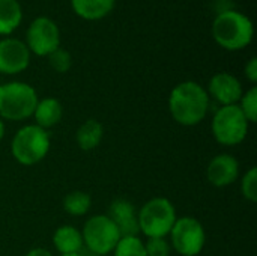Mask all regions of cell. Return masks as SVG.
<instances>
[{
	"label": "cell",
	"instance_id": "cell-25",
	"mask_svg": "<svg viewBox=\"0 0 257 256\" xmlns=\"http://www.w3.org/2000/svg\"><path fill=\"white\" fill-rule=\"evenodd\" d=\"M244 72H245V77L248 78V81H250V83H253V84H256L257 83V59L256 57H251V59L247 62Z\"/></svg>",
	"mask_w": 257,
	"mask_h": 256
},
{
	"label": "cell",
	"instance_id": "cell-22",
	"mask_svg": "<svg viewBox=\"0 0 257 256\" xmlns=\"http://www.w3.org/2000/svg\"><path fill=\"white\" fill-rule=\"evenodd\" d=\"M48 57V65L59 74H65L71 69L72 66V57L71 53L65 48H57L54 50L51 54L47 56Z\"/></svg>",
	"mask_w": 257,
	"mask_h": 256
},
{
	"label": "cell",
	"instance_id": "cell-12",
	"mask_svg": "<svg viewBox=\"0 0 257 256\" xmlns=\"http://www.w3.org/2000/svg\"><path fill=\"white\" fill-rule=\"evenodd\" d=\"M239 177V161L232 154H218L215 155L208 167L206 178L208 181L218 189H224L232 186Z\"/></svg>",
	"mask_w": 257,
	"mask_h": 256
},
{
	"label": "cell",
	"instance_id": "cell-3",
	"mask_svg": "<svg viewBox=\"0 0 257 256\" xmlns=\"http://www.w3.org/2000/svg\"><path fill=\"white\" fill-rule=\"evenodd\" d=\"M38 100L35 88L29 83H3L0 84V118L12 122L26 121L33 116Z\"/></svg>",
	"mask_w": 257,
	"mask_h": 256
},
{
	"label": "cell",
	"instance_id": "cell-10",
	"mask_svg": "<svg viewBox=\"0 0 257 256\" xmlns=\"http://www.w3.org/2000/svg\"><path fill=\"white\" fill-rule=\"evenodd\" d=\"M30 51L26 42L17 38H5L0 41V74L15 75L29 68Z\"/></svg>",
	"mask_w": 257,
	"mask_h": 256
},
{
	"label": "cell",
	"instance_id": "cell-26",
	"mask_svg": "<svg viewBox=\"0 0 257 256\" xmlns=\"http://www.w3.org/2000/svg\"><path fill=\"white\" fill-rule=\"evenodd\" d=\"M24 256H53V253L48 250V249H44V247H35L32 250H29Z\"/></svg>",
	"mask_w": 257,
	"mask_h": 256
},
{
	"label": "cell",
	"instance_id": "cell-27",
	"mask_svg": "<svg viewBox=\"0 0 257 256\" xmlns=\"http://www.w3.org/2000/svg\"><path fill=\"white\" fill-rule=\"evenodd\" d=\"M5 130H6V128H5V121L0 118V142H2V139L5 137Z\"/></svg>",
	"mask_w": 257,
	"mask_h": 256
},
{
	"label": "cell",
	"instance_id": "cell-18",
	"mask_svg": "<svg viewBox=\"0 0 257 256\" xmlns=\"http://www.w3.org/2000/svg\"><path fill=\"white\" fill-rule=\"evenodd\" d=\"M23 20V11L18 0H0V35H11Z\"/></svg>",
	"mask_w": 257,
	"mask_h": 256
},
{
	"label": "cell",
	"instance_id": "cell-19",
	"mask_svg": "<svg viewBox=\"0 0 257 256\" xmlns=\"http://www.w3.org/2000/svg\"><path fill=\"white\" fill-rule=\"evenodd\" d=\"M90 207H92L90 195L81 190H74L68 193L63 199V210L74 217H81L87 214Z\"/></svg>",
	"mask_w": 257,
	"mask_h": 256
},
{
	"label": "cell",
	"instance_id": "cell-7",
	"mask_svg": "<svg viewBox=\"0 0 257 256\" xmlns=\"http://www.w3.org/2000/svg\"><path fill=\"white\" fill-rule=\"evenodd\" d=\"M83 244L95 255H108L114 250L120 234L114 223L105 216L98 214L87 219L81 231Z\"/></svg>",
	"mask_w": 257,
	"mask_h": 256
},
{
	"label": "cell",
	"instance_id": "cell-4",
	"mask_svg": "<svg viewBox=\"0 0 257 256\" xmlns=\"http://www.w3.org/2000/svg\"><path fill=\"white\" fill-rule=\"evenodd\" d=\"M51 139L47 130L30 124L21 127L11 140V154L23 166L41 163L50 152Z\"/></svg>",
	"mask_w": 257,
	"mask_h": 256
},
{
	"label": "cell",
	"instance_id": "cell-2",
	"mask_svg": "<svg viewBox=\"0 0 257 256\" xmlns=\"http://www.w3.org/2000/svg\"><path fill=\"white\" fill-rule=\"evenodd\" d=\"M254 27L251 20L235 9L220 12L212 23V36L215 42L229 51H238L248 47L253 41Z\"/></svg>",
	"mask_w": 257,
	"mask_h": 256
},
{
	"label": "cell",
	"instance_id": "cell-24",
	"mask_svg": "<svg viewBox=\"0 0 257 256\" xmlns=\"http://www.w3.org/2000/svg\"><path fill=\"white\" fill-rule=\"evenodd\" d=\"M145 250L146 256H170L172 246L166 238H148Z\"/></svg>",
	"mask_w": 257,
	"mask_h": 256
},
{
	"label": "cell",
	"instance_id": "cell-21",
	"mask_svg": "<svg viewBox=\"0 0 257 256\" xmlns=\"http://www.w3.org/2000/svg\"><path fill=\"white\" fill-rule=\"evenodd\" d=\"M238 107L241 109V112L244 113L245 119L250 124H254L257 121V88L253 86L250 88L247 92L242 94Z\"/></svg>",
	"mask_w": 257,
	"mask_h": 256
},
{
	"label": "cell",
	"instance_id": "cell-28",
	"mask_svg": "<svg viewBox=\"0 0 257 256\" xmlns=\"http://www.w3.org/2000/svg\"><path fill=\"white\" fill-rule=\"evenodd\" d=\"M60 256H81L80 253H68V255H60Z\"/></svg>",
	"mask_w": 257,
	"mask_h": 256
},
{
	"label": "cell",
	"instance_id": "cell-8",
	"mask_svg": "<svg viewBox=\"0 0 257 256\" xmlns=\"http://www.w3.org/2000/svg\"><path fill=\"white\" fill-rule=\"evenodd\" d=\"M169 235L170 246L181 256L200 255L206 243L203 225L191 216L178 217Z\"/></svg>",
	"mask_w": 257,
	"mask_h": 256
},
{
	"label": "cell",
	"instance_id": "cell-5",
	"mask_svg": "<svg viewBox=\"0 0 257 256\" xmlns=\"http://www.w3.org/2000/svg\"><path fill=\"white\" fill-rule=\"evenodd\" d=\"M139 229L148 238H166L178 216L175 205L167 198H152L137 213Z\"/></svg>",
	"mask_w": 257,
	"mask_h": 256
},
{
	"label": "cell",
	"instance_id": "cell-13",
	"mask_svg": "<svg viewBox=\"0 0 257 256\" xmlns=\"http://www.w3.org/2000/svg\"><path fill=\"white\" fill-rule=\"evenodd\" d=\"M105 216L114 223V226L117 228L120 237L137 235L140 232L136 207L128 199H123V198L114 199L110 204L108 213Z\"/></svg>",
	"mask_w": 257,
	"mask_h": 256
},
{
	"label": "cell",
	"instance_id": "cell-6",
	"mask_svg": "<svg viewBox=\"0 0 257 256\" xmlns=\"http://www.w3.org/2000/svg\"><path fill=\"white\" fill-rule=\"evenodd\" d=\"M248 127L250 122L245 119L238 104L220 107L211 122L212 136L223 146H236L242 143L248 134Z\"/></svg>",
	"mask_w": 257,
	"mask_h": 256
},
{
	"label": "cell",
	"instance_id": "cell-1",
	"mask_svg": "<svg viewBox=\"0 0 257 256\" xmlns=\"http://www.w3.org/2000/svg\"><path fill=\"white\" fill-rule=\"evenodd\" d=\"M209 95L206 89L196 81H182L176 84L169 95V112L182 127H196L208 115Z\"/></svg>",
	"mask_w": 257,
	"mask_h": 256
},
{
	"label": "cell",
	"instance_id": "cell-15",
	"mask_svg": "<svg viewBox=\"0 0 257 256\" xmlns=\"http://www.w3.org/2000/svg\"><path fill=\"white\" fill-rule=\"evenodd\" d=\"M53 244L60 255L68 253H80L83 244L81 231H78L72 225L59 226L53 234Z\"/></svg>",
	"mask_w": 257,
	"mask_h": 256
},
{
	"label": "cell",
	"instance_id": "cell-14",
	"mask_svg": "<svg viewBox=\"0 0 257 256\" xmlns=\"http://www.w3.org/2000/svg\"><path fill=\"white\" fill-rule=\"evenodd\" d=\"M33 118H35V125L48 131V128L56 127L63 118L62 103L53 97L38 100V104L33 112Z\"/></svg>",
	"mask_w": 257,
	"mask_h": 256
},
{
	"label": "cell",
	"instance_id": "cell-17",
	"mask_svg": "<svg viewBox=\"0 0 257 256\" xmlns=\"http://www.w3.org/2000/svg\"><path fill=\"white\" fill-rule=\"evenodd\" d=\"M102 137H104V128H102L101 122H98L96 119L84 121L75 133L77 145L83 151L96 149L99 146V143L102 142Z\"/></svg>",
	"mask_w": 257,
	"mask_h": 256
},
{
	"label": "cell",
	"instance_id": "cell-9",
	"mask_svg": "<svg viewBox=\"0 0 257 256\" xmlns=\"http://www.w3.org/2000/svg\"><path fill=\"white\" fill-rule=\"evenodd\" d=\"M26 45L36 56H48L60 47V30L48 17L35 18L26 33Z\"/></svg>",
	"mask_w": 257,
	"mask_h": 256
},
{
	"label": "cell",
	"instance_id": "cell-23",
	"mask_svg": "<svg viewBox=\"0 0 257 256\" xmlns=\"http://www.w3.org/2000/svg\"><path fill=\"white\" fill-rule=\"evenodd\" d=\"M241 195L248 202L257 201V167H250L241 180Z\"/></svg>",
	"mask_w": 257,
	"mask_h": 256
},
{
	"label": "cell",
	"instance_id": "cell-20",
	"mask_svg": "<svg viewBox=\"0 0 257 256\" xmlns=\"http://www.w3.org/2000/svg\"><path fill=\"white\" fill-rule=\"evenodd\" d=\"M114 256H146L145 250V241L139 238V235H130V237H120L117 241L114 250Z\"/></svg>",
	"mask_w": 257,
	"mask_h": 256
},
{
	"label": "cell",
	"instance_id": "cell-16",
	"mask_svg": "<svg viewBox=\"0 0 257 256\" xmlns=\"http://www.w3.org/2000/svg\"><path fill=\"white\" fill-rule=\"evenodd\" d=\"M116 5V0H71L72 11L89 21L107 17Z\"/></svg>",
	"mask_w": 257,
	"mask_h": 256
},
{
	"label": "cell",
	"instance_id": "cell-11",
	"mask_svg": "<svg viewBox=\"0 0 257 256\" xmlns=\"http://www.w3.org/2000/svg\"><path fill=\"white\" fill-rule=\"evenodd\" d=\"M206 92L223 107L238 104L244 94V89L241 81L233 74L217 72L215 75L211 77Z\"/></svg>",
	"mask_w": 257,
	"mask_h": 256
}]
</instances>
